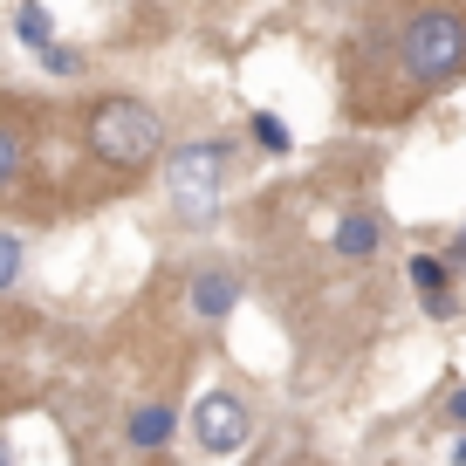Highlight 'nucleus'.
<instances>
[{"label":"nucleus","instance_id":"nucleus-1","mask_svg":"<svg viewBox=\"0 0 466 466\" xmlns=\"http://www.w3.org/2000/svg\"><path fill=\"white\" fill-rule=\"evenodd\" d=\"M83 137H89V151H96L103 165L145 172V165L158 158V145H165V124H158V110H151L145 96H103V103H89Z\"/></svg>","mask_w":466,"mask_h":466},{"label":"nucleus","instance_id":"nucleus-2","mask_svg":"<svg viewBox=\"0 0 466 466\" xmlns=\"http://www.w3.org/2000/svg\"><path fill=\"white\" fill-rule=\"evenodd\" d=\"M398 62H405V76L419 89H446L466 76V21L452 15V7H425V15L405 21V35H398Z\"/></svg>","mask_w":466,"mask_h":466},{"label":"nucleus","instance_id":"nucleus-3","mask_svg":"<svg viewBox=\"0 0 466 466\" xmlns=\"http://www.w3.org/2000/svg\"><path fill=\"white\" fill-rule=\"evenodd\" d=\"M227 172H233V151L219 137H199V145H178L165 158V192H172V206L186 219H206L227 199Z\"/></svg>","mask_w":466,"mask_h":466},{"label":"nucleus","instance_id":"nucleus-4","mask_svg":"<svg viewBox=\"0 0 466 466\" xmlns=\"http://www.w3.org/2000/svg\"><path fill=\"white\" fill-rule=\"evenodd\" d=\"M254 419L248 405H240V391H206L199 405H192V439H199V452H213V460H233V452L248 446Z\"/></svg>","mask_w":466,"mask_h":466},{"label":"nucleus","instance_id":"nucleus-5","mask_svg":"<svg viewBox=\"0 0 466 466\" xmlns=\"http://www.w3.org/2000/svg\"><path fill=\"white\" fill-rule=\"evenodd\" d=\"M233 302H240V275H227V268H206V275H192V316H199V322L233 316Z\"/></svg>","mask_w":466,"mask_h":466},{"label":"nucleus","instance_id":"nucleus-6","mask_svg":"<svg viewBox=\"0 0 466 466\" xmlns=\"http://www.w3.org/2000/svg\"><path fill=\"white\" fill-rule=\"evenodd\" d=\"M378 240H384V219L378 213H350V219H336V233H329V248L343 254V261H370Z\"/></svg>","mask_w":466,"mask_h":466},{"label":"nucleus","instance_id":"nucleus-7","mask_svg":"<svg viewBox=\"0 0 466 466\" xmlns=\"http://www.w3.org/2000/svg\"><path fill=\"white\" fill-rule=\"evenodd\" d=\"M172 425H178V411H172V405H145V411H131V446H137V452H158L165 439H172Z\"/></svg>","mask_w":466,"mask_h":466},{"label":"nucleus","instance_id":"nucleus-8","mask_svg":"<svg viewBox=\"0 0 466 466\" xmlns=\"http://www.w3.org/2000/svg\"><path fill=\"white\" fill-rule=\"evenodd\" d=\"M15 35H21L28 48H48V42H56V21H48L42 0H21V7H15Z\"/></svg>","mask_w":466,"mask_h":466},{"label":"nucleus","instance_id":"nucleus-9","mask_svg":"<svg viewBox=\"0 0 466 466\" xmlns=\"http://www.w3.org/2000/svg\"><path fill=\"white\" fill-rule=\"evenodd\" d=\"M21 165H28V137H21V124L7 116V124H0V178L15 186V178H21Z\"/></svg>","mask_w":466,"mask_h":466},{"label":"nucleus","instance_id":"nucleus-10","mask_svg":"<svg viewBox=\"0 0 466 466\" xmlns=\"http://www.w3.org/2000/svg\"><path fill=\"white\" fill-rule=\"evenodd\" d=\"M411 289H419V295L452 289V268H446V261H432V254H411Z\"/></svg>","mask_w":466,"mask_h":466},{"label":"nucleus","instance_id":"nucleus-11","mask_svg":"<svg viewBox=\"0 0 466 466\" xmlns=\"http://www.w3.org/2000/svg\"><path fill=\"white\" fill-rule=\"evenodd\" d=\"M42 69H48V76H83V56H76L69 42H48V48H42Z\"/></svg>","mask_w":466,"mask_h":466},{"label":"nucleus","instance_id":"nucleus-12","mask_svg":"<svg viewBox=\"0 0 466 466\" xmlns=\"http://www.w3.org/2000/svg\"><path fill=\"white\" fill-rule=\"evenodd\" d=\"M254 137H261L268 151H289V145H295V137H289V124H281L275 110H261V116H254Z\"/></svg>","mask_w":466,"mask_h":466},{"label":"nucleus","instance_id":"nucleus-13","mask_svg":"<svg viewBox=\"0 0 466 466\" xmlns=\"http://www.w3.org/2000/svg\"><path fill=\"white\" fill-rule=\"evenodd\" d=\"M21 281V233H0V289Z\"/></svg>","mask_w":466,"mask_h":466},{"label":"nucleus","instance_id":"nucleus-14","mask_svg":"<svg viewBox=\"0 0 466 466\" xmlns=\"http://www.w3.org/2000/svg\"><path fill=\"white\" fill-rule=\"evenodd\" d=\"M419 302H425V316H432V322L460 316V295H452V289H432V295H419Z\"/></svg>","mask_w":466,"mask_h":466},{"label":"nucleus","instance_id":"nucleus-15","mask_svg":"<svg viewBox=\"0 0 466 466\" xmlns=\"http://www.w3.org/2000/svg\"><path fill=\"white\" fill-rule=\"evenodd\" d=\"M446 425H466V384H460V391L446 398Z\"/></svg>","mask_w":466,"mask_h":466},{"label":"nucleus","instance_id":"nucleus-16","mask_svg":"<svg viewBox=\"0 0 466 466\" xmlns=\"http://www.w3.org/2000/svg\"><path fill=\"white\" fill-rule=\"evenodd\" d=\"M452 466H466V439H460V446H452Z\"/></svg>","mask_w":466,"mask_h":466}]
</instances>
